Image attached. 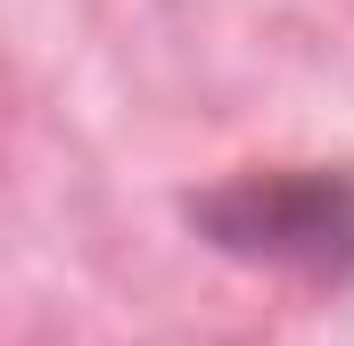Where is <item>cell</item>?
I'll list each match as a JSON object with an SVG mask.
<instances>
[{
	"label": "cell",
	"instance_id": "obj_1",
	"mask_svg": "<svg viewBox=\"0 0 354 346\" xmlns=\"http://www.w3.org/2000/svg\"><path fill=\"white\" fill-rule=\"evenodd\" d=\"M206 248L305 280H354V173L346 165H256L189 198Z\"/></svg>",
	"mask_w": 354,
	"mask_h": 346
}]
</instances>
